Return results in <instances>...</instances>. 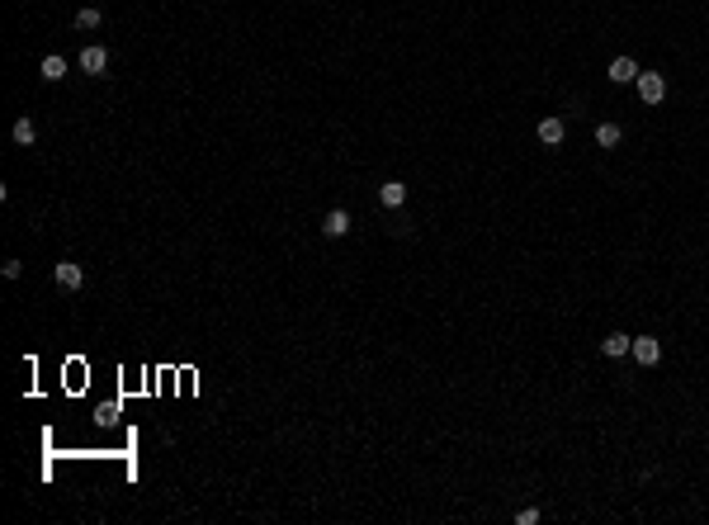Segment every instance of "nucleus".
Masks as SVG:
<instances>
[{"mask_svg":"<svg viewBox=\"0 0 709 525\" xmlns=\"http://www.w3.org/2000/svg\"><path fill=\"white\" fill-rule=\"evenodd\" d=\"M100 24H105V15H100V10H80V15H76V28H85V33H90V28H100Z\"/></svg>","mask_w":709,"mask_h":525,"instance_id":"obj_13","label":"nucleus"},{"mask_svg":"<svg viewBox=\"0 0 709 525\" xmlns=\"http://www.w3.org/2000/svg\"><path fill=\"white\" fill-rule=\"evenodd\" d=\"M33 137H38L33 119H15V142H19V147H33Z\"/></svg>","mask_w":709,"mask_h":525,"instance_id":"obj_11","label":"nucleus"},{"mask_svg":"<svg viewBox=\"0 0 709 525\" xmlns=\"http://www.w3.org/2000/svg\"><path fill=\"white\" fill-rule=\"evenodd\" d=\"M563 132H568V128H563V119H544V123H539V142L558 147V142H563Z\"/></svg>","mask_w":709,"mask_h":525,"instance_id":"obj_9","label":"nucleus"},{"mask_svg":"<svg viewBox=\"0 0 709 525\" xmlns=\"http://www.w3.org/2000/svg\"><path fill=\"white\" fill-rule=\"evenodd\" d=\"M662 95H667V80L657 71H638V100L643 105H662Z\"/></svg>","mask_w":709,"mask_h":525,"instance_id":"obj_1","label":"nucleus"},{"mask_svg":"<svg viewBox=\"0 0 709 525\" xmlns=\"http://www.w3.org/2000/svg\"><path fill=\"white\" fill-rule=\"evenodd\" d=\"M610 80H620V85L638 80V67H633V57H615V62H610Z\"/></svg>","mask_w":709,"mask_h":525,"instance_id":"obj_6","label":"nucleus"},{"mask_svg":"<svg viewBox=\"0 0 709 525\" xmlns=\"http://www.w3.org/2000/svg\"><path fill=\"white\" fill-rule=\"evenodd\" d=\"M516 521H520V525H534V521H539V511H534V506H525V511H516Z\"/></svg>","mask_w":709,"mask_h":525,"instance_id":"obj_14","label":"nucleus"},{"mask_svg":"<svg viewBox=\"0 0 709 525\" xmlns=\"http://www.w3.org/2000/svg\"><path fill=\"white\" fill-rule=\"evenodd\" d=\"M53 279L62 284V289H80L85 270H80V265H71V261H62V265H53Z\"/></svg>","mask_w":709,"mask_h":525,"instance_id":"obj_4","label":"nucleus"},{"mask_svg":"<svg viewBox=\"0 0 709 525\" xmlns=\"http://www.w3.org/2000/svg\"><path fill=\"white\" fill-rule=\"evenodd\" d=\"M596 142H601V147H620V123H601V128H596Z\"/></svg>","mask_w":709,"mask_h":525,"instance_id":"obj_12","label":"nucleus"},{"mask_svg":"<svg viewBox=\"0 0 709 525\" xmlns=\"http://www.w3.org/2000/svg\"><path fill=\"white\" fill-rule=\"evenodd\" d=\"M378 199H383L388 209H402V204H407V184H402V180H383V184H378Z\"/></svg>","mask_w":709,"mask_h":525,"instance_id":"obj_5","label":"nucleus"},{"mask_svg":"<svg viewBox=\"0 0 709 525\" xmlns=\"http://www.w3.org/2000/svg\"><path fill=\"white\" fill-rule=\"evenodd\" d=\"M322 232H326V236H345V232H350V213L331 209V213H326V223H322Z\"/></svg>","mask_w":709,"mask_h":525,"instance_id":"obj_8","label":"nucleus"},{"mask_svg":"<svg viewBox=\"0 0 709 525\" xmlns=\"http://www.w3.org/2000/svg\"><path fill=\"white\" fill-rule=\"evenodd\" d=\"M601 350L610 355V360H615V355H629V350H633V336H624V332H610V336L601 341Z\"/></svg>","mask_w":709,"mask_h":525,"instance_id":"obj_7","label":"nucleus"},{"mask_svg":"<svg viewBox=\"0 0 709 525\" xmlns=\"http://www.w3.org/2000/svg\"><path fill=\"white\" fill-rule=\"evenodd\" d=\"M633 360H638V365H657V360H662V345H657L653 336H633Z\"/></svg>","mask_w":709,"mask_h":525,"instance_id":"obj_3","label":"nucleus"},{"mask_svg":"<svg viewBox=\"0 0 709 525\" xmlns=\"http://www.w3.org/2000/svg\"><path fill=\"white\" fill-rule=\"evenodd\" d=\"M109 67V53L100 48V43H90V48H80V71H90V76H100Z\"/></svg>","mask_w":709,"mask_h":525,"instance_id":"obj_2","label":"nucleus"},{"mask_svg":"<svg viewBox=\"0 0 709 525\" xmlns=\"http://www.w3.org/2000/svg\"><path fill=\"white\" fill-rule=\"evenodd\" d=\"M38 71H43V80H62V76H67V57H43V67H38Z\"/></svg>","mask_w":709,"mask_h":525,"instance_id":"obj_10","label":"nucleus"}]
</instances>
